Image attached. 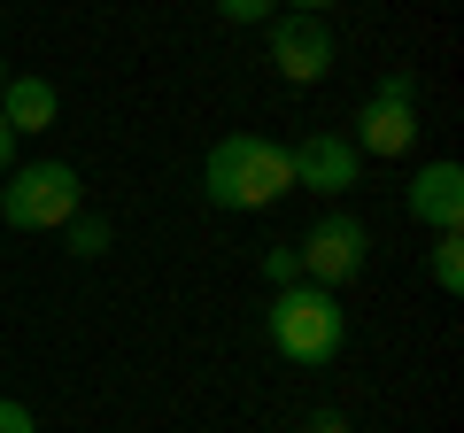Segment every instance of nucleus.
I'll list each match as a JSON object with an SVG mask.
<instances>
[{
	"instance_id": "f3484780",
	"label": "nucleus",
	"mask_w": 464,
	"mask_h": 433,
	"mask_svg": "<svg viewBox=\"0 0 464 433\" xmlns=\"http://www.w3.org/2000/svg\"><path fill=\"white\" fill-rule=\"evenodd\" d=\"M317 8H333V0H295V16H317Z\"/></svg>"
},
{
	"instance_id": "9d476101",
	"label": "nucleus",
	"mask_w": 464,
	"mask_h": 433,
	"mask_svg": "<svg viewBox=\"0 0 464 433\" xmlns=\"http://www.w3.org/2000/svg\"><path fill=\"white\" fill-rule=\"evenodd\" d=\"M433 286H441V294H464V233L433 240Z\"/></svg>"
},
{
	"instance_id": "f257e3e1",
	"label": "nucleus",
	"mask_w": 464,
	"mask_h": 433,
	"mask_svg": "<svg viewBox=\"0 0 464 433\" xmlns=\"http://www.w3.org/2000/svg\"><path fill=\"white\" fill-rule=\"evenodd\" d=\"M286 186H295V148H279L264 132H225L201 163L209 209H271Z\"/></svg>"
},
{
	"instance_id": "20e7f679",
	"label": "nucleus",
	"mask_w": 464,
	"mask_h": 433,
	"mask_svg": "<svg viewBox=\"0 0 464 433\" xmlns=\"http://www.w3.org/2000/svg\"><path fill=\"white\" fill-rule=\"evenodd\" d=\"M356 155H380V163H395V155L418 148V70H387L380 85H372V101L356 109V140H348Z\"/></svg>"
},
{
	"instance_id": "0eeeda50",
	"label": "nucleus",
	"mask_w": 464,
	"mask_h": 433,
	"mask_svg": "<svg viewBox=\"0 0 464 433\" xmlns=\"http://www.w3.org/2000/svg\"><path fill=\"white\" fill-rule=\"evenodd\" d=\"M402 209H411L418 225H433V233H457L464 225V170L457 163H426L411 178V194H402Z\"/></svg>"
},
{
	"instance_id": "7ed1b4c3",
	"label": "nucleus",
	"mask_w": 464,
	"mask_h": 433,
	"mask_svg": "<svg viewBox=\"0 0 464 433\" xmlns=\"http://www.w3.org/2000/svg\"><path fill=\"white\" fill-rule=\"evenodd\" d=\"M78 209H85V178L70 163H24L0 186V216H8L16 233H63Z\"/></svg>"
},
{
	"instance_id": "39448f33",
	"label": "nucleus",
	"mask_w": 464,
	"mask_h": 433,
	"mask_svg": "<svg viewBox=\"0 0 464 433\" xmlns=\"http://www.w3.org/2000/svg\"><path fill=\"white\" fill-rule=\"evenodd\" d=\"M364 255H372V233H364V216H317L310 233H302V248H295V264L310 271V286H341V279H356L364 271Z\"/></svg>"
},
{
	"instance_id": "f03ea898",
	"label": "nucleus",
	"mask_w": 464,
	"mask_h": 433,
	"mask_svg": "<svg viewBox=\"0 0 464 433\" xmlns=\"http://www.w3.org/2000/svg\"><path fill=\"white\" fill-rule=\"evenodd\" d=\"M264 333L271 349L286 356V364H333V356L348 349V310L333 302V286H279L264 310Z\"/></svg>"
},
{
	"instance_id": "1a4fd4ad",
	"label": "nucleus",
	"mask_w": 464,
	"mask_h": 433,
	"mask_svg": "<svg viewBox=\"0 0 464 433\" xmlns=\"http://www.w3.org/2000/svg\"><path fill=\"white\" fill-rule=\"evenodd\" d=\"M0 117H8V132H47L54 117H63V93H54L47 78H16L8 70V85H0Z\"/></svg>"
},
{
	"instance_id": "423d86ee",
	"label": "nucleus",
	"mask_w": 464,
	"mask_h": 433,
	"mask_svg": "<svg viewBox=\"0 0 464 433\" xmlns=\"http://www.w3.org/2000/svg\"><path fill=\"white\" fill-rule=\"evenodd\" d=\"M271 70H279L286 85H317L333 78V32L317 16H271Z\"/></svg>"
},
{
	"instance_id": "a211bd4d",
	"label": "nucleus",
	"mask_w": 464,
	"mask_h": 433,
	"mask_svg": "<svg viewBox=\"0 0 464 433\" xmlns=\"http://www.w3.org/2000/svg\"><path fill=\"white\" fill-rule=\"evenodd\" d=\"M0 85H8V63H0Z\"/></svg>"
},
{
	"instance_id": "f8f14e48",
	"label": "nucleus",
	"mask_w": 464,
	"mask_h": 433,
	"mask_svg": "<svg viewBox=\"0 0 464 433\" xmlns=\"http://www.w3.org/2000/svg\"><path fill=\"white\" fill-rule=\"evenodd\" d=\"M217 16H225V24H271V16H279V0H217Z\"/></svg>"
},
{
	"instance_id": "2eb2a0df",
	"label": "nucleus",
	"mask_w": 464,
	"mask_h": 433,
	"mask_svg": "<svg viewBox=\"0 0 464 433\" xmlns=\"http://www.w3.org/2000/svg\"><path fill=\"white\" fill-rule=\"evenodd\" d=\"M16 170V132H8V117H0V178Z\"/></svg>"
},
{
	"instance_id": "ddd939ff",
	"label": "nucleus",
	"mask_w": 464,
	"mask_h": 433,
	"mask_svg": "<svg viewBox=\"0 0 464 433\" xmlns=\"http://www.w3.org/2000/svg\"><path fill=\"white\" fill-rule=\"evenodd\" d=\"M295 271H302L295 248H271V255H264V279H271V286H295Z\"/></svg>"
},
{
	"instance_id": "6e6552de",
	"label": "nucleus",
	"mask_w": 464,
	"mask_h": 433,
	"mask_svg": "<svg viewBox=\"0 0 464 433\" xmlns=\"http://www.w3.org/2000/svg\"><path fill=\"white\" fill-rule=\"evenodd\" d=\"M295 186H310V194H348V186H356V148H348L341 132H310L295 148Z\"/></svg>"
},
{
	"instance_id": "dca6fc26",
	"label": "nucleus",
	"mask_w": 464,
	"mask_h": 433,
	"mask_svg": "<svg viewBox=\"0 0 464 433\" xmlns=\"http://www.w3.org/2000/svg\"><path fill=\"white\" fill-rule=\"evenodd\" d=\"M310 433H348V418H341V410H317V418H310Z\"/></svg>"
},
{
	"instance_id": "4468645a",
	"label": "nucleus",
	"mask_w": 464,
	"mask_h": 433,
	"mask_svg": "<svg viewBox=\"0 0 464 433\" xmlns=\"http://www.w3.org/2000/svg\"><path fill=\"white\" fill-rule=\"evenodd\" d=\"M0 433H39V418L24 410V402H8V395H0Z\"/></svg>"
},
{
	"instance_id": "9b49d317",
	"label": "nucleus",
	"mask_w": 464,
	"mask_h": 433,
	"mask_svg": "<svg viewBox=\"0 0 464 433\" xmlns=\"http://www.w3.org/2000/svg\"><path fill=\"white\" fill-rule=\"evenodd\" d=\"M63 240H70V255H85V264H93V255H109V225H101V216H70L63 225Z\"/></svg>"
}]
</instances>
